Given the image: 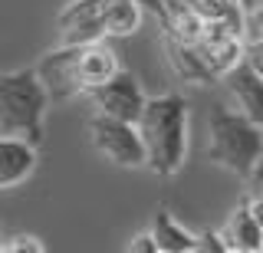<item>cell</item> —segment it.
Masks as SVG:
<instances>
[{"mask_svg": "<svg viewBox=\"0 0 263 253\" xmlns=\"http://www.w3.org/2000/svg\"><path fill=\"white\" fill-rule=\"evenodd\" d=\"M46 109L49 95L40 83L36 69H16L0 76V135L40 145Z\"/></svg>", "mask_w": 263, "mask_h": 253, "instance_id": "2", "label": "cell"}, {"mask_svg": "<svg viewBox=\"0 0 263 253\" xmlns=\"http://www.w3.org/2000/svg\"><path fill=\"white\" fill-rule=\"evenodd\" d=\"M260 4H263V0H260Z\"/></svg>", "mask_w": 263, "mask_h": 253, "instance_id": "23", "label": "cell"}, {"mask_svg": "<svg viewBox=\"0 0 263 253\" xmlns=\"http://www.w3.org/2000/svg\"><path fill=\"white\" fill-rule=\"evenodd\" d=\"M4 250H10V253H23V250H30V253H43V243L36 240V237H27V233H16L10 243H7Z\"/></svg>", "mask_w": 263, "mask_h": 253, "instance_id": "16", "label": "cell"}, {"mask_svg": "<svg viewBox=\"0 0 263 253\" xmlns=\"http://www.w3.org/2000/svg\"><path fill=\"white\" fill-rule=\"evenodd\" d=\"M89 99L102 115H112V119H122V122H135L138 112L145 105V92L138 86V79L125 69H115L102 86L89 89Z\"/></svg>", "mask_w": 263, "mask_h": 253, "instance_id": "5", "label": "cell"}, {"mask_svg": "<svg viewBox=\"0 0 263 253\" xmlns=\"http://www.w3.org/2000/svg\"><path fill=\"white\" fill-rule=\"evenodd\" d=\"M220 240L227 243V250H237V253H257L263 250V230L260 224L253 220V214L243 207H237L234 214L227 217L224 230H220Z\"/></svg>", "mask_w": 263, "mask_h": 253, "instance_id": "11", "label": "cell"}, {"mask_svg": "<svg viewBox=\"0 0 263 253\" xmlns=\"http://www.w3.org/2000/svg\"><path fill=\"white\" fill-rule=\"evenodd\" d=\"M33 168H36V145L23 142V138L0 135V191L27 181Z\"/></svg>", "mask_w": 263, "mask_h": 253, "instance_id": "9", "label": "cell"}, {"mask_svg": "<svg viewBox=\"0 0 263 253\" xmlns=\"http://www.w3.org/2000/svg\"><path fill=\"white\" fill-rule=\"evenodd\" d=\"M224 83L237 102V112L263 128V79L240 60L224 72Z\"/></svg>", "mask_w": 263, "mask_h": 253, "instance_id": "8", "label": "cell"}, {"mask_svg": "<svg viewBox=\"0 0 263 253\" xmlns=\"http://www.w3.org/2000/svg\"><path fill=\"white\" fill-rule=\"evenodd\" d=\"M250 174H257V184H260V194H263V161H257V165H253Z\"/></svg>", "mask_w": 263, "mask_h": 253, "instance_id": "20", "label": "cell"}, {"mask_svg": "<svg viewBox=\"0 0 263 253\" xmlns=\"http://www.w3.org/2000/svg\"><path fill=\"white\" fill-rule=\"evenodd\" d=\"M89 138H92V148L112 165H119V168L145 165V148H142L135 122H122V119L96 112L92 122H89Z\"/></svg>", "mask_w": 263, "mask_h": 253, "instance_id": "4", "label": "cell"}, {"mask_svg": "<svg viewBox=\"0 0 263 253\" xmlns=\"http://www.w3.org/2000/svg\"><path fill=\"white\" fill-rule=\"evenodd\" d=\"M102 0H69L56 17L63 46H82L102 40Z\"/></svg>", "mask_w": 263, "mask_h": 253, "instance_id": "7", "label": "cell"}, {"mask_svg": "<svg viewBox=\"0 0 263 253\" xmlns=\"http://www.w3.org/2000/svg\"><path fill=\"white\" fill-rule=\"evenodd\" d=\"M135 128L145 148V165L161 178L178 174L187 154V102L178 92L145 95Z\"/></svg>", "mask_w": 263, "mask_h": 253, "instance_id": "1", "label": "cell"}, {"mask_svg": "<svg viewBox=\"0 0 263 253\" xmlns=\"http://www.w3.org/2000/svg\"><path fill=\"white\" fill-rule=\"evenodd\" d=\"M240 60L263 79V40H250V43L240 50Z\"/></svg>", "mask_w": 263, "mask_h": 253, "instance_id": "14", "label": "cell"}, {"mask_svg": "<svg viewBox=\"0 0 263 253\" xmlns=\"http://www.w3.org/2000/svg\"><path fill=\"white\" fill-rule=\"evenodd\" d=\"M197 250H214V253H227V243L220 240V233H201L197 237Z\"/></svg>", "mask_w": 263, "mask_h": 253, "instance_id": "17", "label": "cell"}, {"mask_svg": "<svg viewBox=\"0 0 263 253\" xmlns=\"http://www.w3.org/2000/svg\"><path fill=\"white\" fill-rule=\"evenodd\" d=\"M243 30L250 33V40H263V4L243 13Z\"/></svg>", "mask_w": 263, "mask_h": 253, "instance_id": "15", "label": "cell"}, {"mask_svg": "<svg viewBox=\"0 0 263 253\" xmlns=\"http://www.w3.org/2000/svg\"><path fill=\"white\" fill-rule=\"evenodd\" d=\"M208 158L214 165L234 171V174L247 178L253 171V165L263 158V145H260V125H253L247 115L227 109V105H211L208 115Z\"/></svg>", "mask_w": 263, "mask_h": 253, "instance_id": "3", "label": "cell"}, {"mask_svg": "<svg viewBox=\"0 0 263 253\" xmlns=\"http://www.w3.org/2000/svg\"><path fill=\"white\" fill-rule=\"evenodd\" d=\"M102 33L105 36H132L142 27L138 0H102Z\"/></svg>", "mask_w": 263, "mask_h": 253, "instance_id": "13", "label": "cell"}, {"mask_svg": "<svg viewBox=\"0 0 263 253\" xmlns=\"http://www.w3.org/2000/svg\"><path fill=\"white\" fill-rule=\"evenodd\" d=\"M148 233H152L155 250H158V253H197V237L191 230H184V227H181L164 207L155 214L152 230H148Z\"/></svg>", "mask_w": 263, "mask_h": 253, "instance_id": "12", "label": "cell"}, {"mask_svg": "<svg viewBox=\"0 0 263 253\" xmlns=\"http://www.w3.org/2000/svg\"><path fill=\"white\" fill-rule=\"evenodd\" d=\"M76 50L79 46H60V50H49L36 66V76L43 83L49 102H69L82 95L79 76H76Z\"/></svg>", "mask_w": 263, "mask_h": 253, "instance_id": "6", "label": "cell"}, {"mask_svg": "<svg viewBox=\"0 0 263 253\" xmlns=\"http://www.w3.org/2000/svg\"><path fill=\"white\" fill-rule=\"evenodd\" d=\"M115 69H119V60H115V53L109 50V46H102V40H96V43H82L76 50V76H79L82 95H86L89 89L102 86Z\"/></svg>", "mask_w": 263, "mask_h": 253, "instance_id": "10", "label": "cell"}, {"mask_svg": "<svg viewBox=\"0 0 263 253\" xmlns=\"http://www.w3.org/2000/svg\"><path fill=\"white\" fill-rule=\"evenodd\" d=\"M247 210L253 214V220H257V224H260V230H263V194H257V198L247 204Z\"/></svg>", "mask_w": 263, "mask_h": 253, "instance_id": "19", "label": "cell"}, {"mask_svg": "<svg viewBox=\"0 0 263 253\" xmlns=\"http://www.w3.org/2000/svg\"><path fill=\"white\" fill-rule=\"evenodd\" d=\"M260 145H263V128H260Z\"/></svg>", "mask_w": 263, "mask_h": 253, "instance_id": "22", "label": "cell"}, {"mask_svg": "<svg viewBox=\"0 0 263 253\" xmlns=\"http://www.w3.org/2000/svg\"><path fill=\"white\" fill-rule=\"evenodd\" d=\"M260 4V0H237V7H240V10L247 13V10H253V7H257Z\"/></svg>", "mask_w": 263, "mask_h": 253, "instance_id": "21", "label": "cell"}, {"mask_svg": "<svg viewBox=\"0 0 263 253\" xmlns=\"http://www.w3.org/2000/svg\"><path fill=\"white\" fill-rule=\"evenodd\" d=\"M125 250H128V253H158V250H155L152 233H138V237H132Z\"/></svg>", "mask_w": 263, "mask_h": 253, "instance_id": "18", "label": "cell"}]
</instances>
